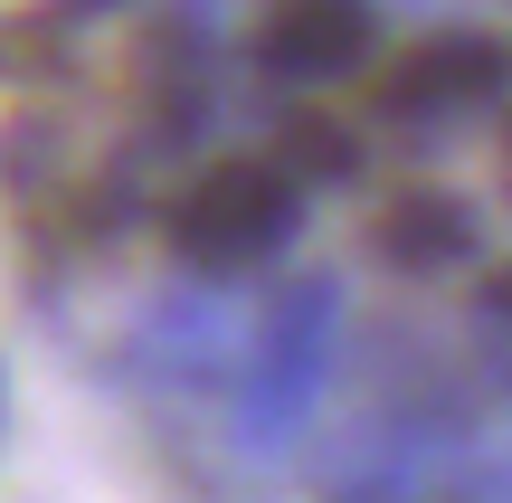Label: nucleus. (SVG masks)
<instances>
[{
  "mask_svg": "<svg viewBox=\"0 0 512 503\" xmlns=\"http://www.w3.org/2000/svg\"><path fill=\"white\" fill-rule=\"evenodd\" d=\"M332 361H342V285L332 276H294L285 295L256 314L247 371H238V409H228V437L238 456H285L294 437L313 428L332 390Z\"/></svg>",
  "mask_w": 512,
  "mask_h": 503,
  "instance_id": "f257e3e1",
  "label": "nucleus"
},
{
  "mask_svg": "<svg viewBox=\"0 0 512 503\" xmlns=\"http://www.w3.org/2000/svg\"><path fill=\"white\" fill-rule=\"evenodd\" d=\"M304 228V181L266 152H228V162H200L171 200V257L200 266V276H238V266H266L294 247Z\"/></svg>",
  "mask_w": 512,
  "mask_h": 503,
  "instance_id": "f03ea898",
  "label": "nucleus"
},
{
  "mask_svg": "<svg viewBox=\"0 0 512 503\" xmlns=\"http://www.w3.org/2000/svg\"><path fill=\"white\" fill-rule=\"evenodd\" d=\"M475 475L465 456V409L456 399H380L332 456V503H427Z\"/></svg>",
  "mask_w": 512,
  "mask_h": 503,
  "instance_id": "7ed1b4c3",
  "label": "nucleus"
},
{
  "mask_svg": "<svg viewBox=\"0 0 512 503\" xmlns=\"http://www.w3.org/2000/svg\"><path fill=\"white\" fill-rule=\"evenodd\" d=\"M247 323L228 295H209V285H162V295L133 314V361H143L152 380H171V390H209V380H238L247 371Z\"/></svg>",
  "mask_w": 512,
  "mask_h": 503,
  "instance_id": "20e7f679",
  "label": "nucleus"
},
{
  "mask_svg": "<svg viewBox=\"0 0 512 503\" xmlns=\"http://www.w3.org/2000/svg\"><path fill=\"white\" fill-rule=\"evenodd\" d=\"M512 86V57L484 29H437L380 76V114L389 124H465Z\"/></svg>",
  "mask_w": 512,
  "mask_h": 503,
  "instance_id": "39448f33",
  "label": "nucleus"
},
{
  "mask_svg": "<svg viewBox=\"0 0 512 503\" xmlns=\"http://www.w3.org/2000/svg\"><path fill=\"white\" fill-rule=\"evenodd\" d=\"M370 38H380L370 0H266V19H256V57H266V76H285V86H332V76H351L370 57Z\"/></svg>",
  "mask_w": 512,
  "mask_h": 503,
  "instance_id": "423d86ee",
  "label": "nucleus"
},
{
  "mask_svg": "<svg viewBox=\"0 0 512 503\" xmlns=\"http://www.w3.org/2000/svg\"><path fill=\"white\" fill-rule=\"evenodd\" d=\"M380 257L408 266V276H446V266L484 257V219L456 190H399V200L380 209Z\"/></svg>",
  "mask_w": 512,
  "mask_h": 503,
  "instance_id": "0eeeda50",
  "label": "nucleus"
},
{
  "mask_svg": "<svg viewBox=\"0 0 512 503\" xmlns=\"http://www.w3.org/2000/svg\"><path fill=\"white\" fill-rule=\"evenodd\" d=\"M475 342H484V371H494V390L512 399V266L484 285V304H475Z\"/></svg>",
  "mask_w": 512,
  "mask_h": 503,
  "instance_id": "6e6552de",
  "label": "nucleus"
},
{
  "mask_svg": "<svg viewBox=\"0 0 512 503\" xmlns=\"http://www.w3.org/2000/svg\"><path fill=\"white\" fill-rule=\"evenodd\" d=\"M465 503H512V456H494V466L465 475Z\"/></svg>",
  "mask_w": 512,
  "mask_h": 503,
  "instance_id": "1a4fd4ad",
  "label": "nucleus"
},
{
  "mask_svg": "<svg viewBox=\"0 0 512 503\" xmlns=\"http://www.w3.org/2000/svg\"><path fill=\"white\" fill-rule=\"evenodd\" d=\"M0 447H10V371H0Z\"/></svg>",
  "mask_w": 512,
  "mask_h": 503,
  "instance_id": "9d476101",
  "label": "nucleus"
},
{
  "mask_svg": "<svg viewBox=\"0 0 512 503\" xmlns=\"http://www.w3.org/2000/svg\"><path fill=\"white\" fill-rule=\"evenodd\" d=\"M190 10H209V0H190Z\"/></svg>",
  "mask_w": 512,
  "mask_h": 503,
  "instance_id": "9b49d317",
  "label": "nucleus"
}]
</instances>
